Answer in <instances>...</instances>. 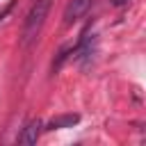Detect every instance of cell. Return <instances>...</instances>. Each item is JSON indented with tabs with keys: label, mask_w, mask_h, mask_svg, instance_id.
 <instances>
[{
	"label": "cell",
	"mask_w": 146,
	"mask_h": 146,
	"mask_svg": "<svg viewBox=\"0 0 146 146\" xmlns=\"http://www.w3.org/2000/svg\"><path fill=\"white\" fill-rule=\"evenodd\" d=\"M50 5H52V0H34V5L30 7V11H27V16H25L23 46H30V43L39 36V32H41V27H43V23H46V18H48Z\"/></svg>",
	"instance_id": "6da1fadb"
},
{
	"label": "cell",
	"mask_w": 146,
	"mask_h": 146,
	"mask_svg": "<svg viewBox=\"0 0 146 146\" xmlns=\"http://www.w3.org/2000/svg\"><path fill=\"white\" fill-rule=\"evenodd\" d=\"M94 0H71L64 9V25H73L75 21H80L89 9H91Z\"/></svg>",
	"instance_id": "7a4b0ae2"
},
{
	"label": "cell",
	"mask_w": 146,
	"mask_h": 146,
	"mask_svg": "<svg viewBox=\"0 0 146 146\" xmlns=\"http://www.w3.org/2000/svg\"><path fill=\"white\" fill-rule=\"evenodd\" d=\"M41 130H43V123H41L39 119L30 121V123L23 128V135H21V144H36V139H39Z\"/></svg>",
	"instance_id": "3957f363"
},
{
	"label": "cell",
	"mask_w": 146,
	"mask_h": 146,
	"mask_svg": "<svg viewBox=\"0 0 146 146\" xmlns=\"http://www.w3.org/2000/svg\"><path fill=\"white\" fill-rule=\"evenodd\" d=\"M80 121V116L78 114H62V116H55V119H50L48 121V130H62V128H73L75 123Z\"/></svg>",
	"instance_id": "277c9868"
}]
</instances>
